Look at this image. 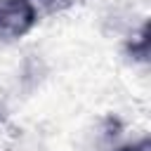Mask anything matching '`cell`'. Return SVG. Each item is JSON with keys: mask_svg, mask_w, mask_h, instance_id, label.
Segmentation results:
<instances>
[{"mask_svg": "<svg viewBox=\"0 0 151 151\" xmlns=\"http://www.w3.org/2000/svg\"><path fill=\"white\" fill-rule=\"evenodd\" d=\"M38 21L31 0H0V38H21Z\"/></svg>", "mask_w": 151, "mask_h": 151, "instance_id": "obj_1", "label": "cell"}, {"mask_svg": "<svg viewBox=\"0 0 151 151\" xmlns=\"http://www.w3.org/2000/svg\"><path fill=\"white\" fill-rule=\"evenodd\" d=\"M146 146H149V139H142L134 146H123V149H116V151H146Z\"/></svg>", "mask_w": 151, "mask_h": 151, "instance_id": "obj_2", "label": "cell"}]
</instances>
